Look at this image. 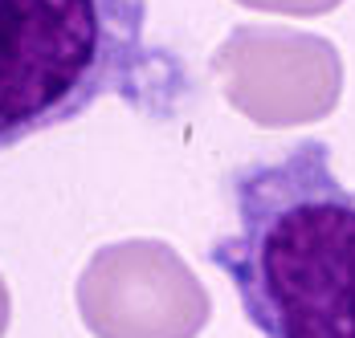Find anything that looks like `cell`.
Returning <instances> with one entry per match:
<instances>
[{"label": "cell", "mask_w": 355, "mask_h": 338, "mask_svg": "<svg viewBox=\"0 0 355 338\" xmlns=\"http://www.w3.org/2000/svg\"><path fill=\"white\" fill-rule=\"evenodd\" d=\"M233 233L209 244L261 338H355V192L331 143L298 139L229 175Z\"/></svg>", "instance_id": "cell-1"}, {"label": "cell", "mask_w": 355, "mask_h": 338, "mask_svg": "<svg viewBox=\"0 0 355 338\" xmlns=\"http://www.w3.org/2000/svg\"><path fill=\"white\" fill-rule=\"evenodd\" d=\"M184 69L147 41V0H0V151L103 98L172 114Z\"/></svg>", "instance_id": "cell-2"}]
</instances>
